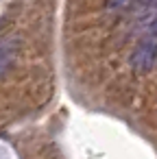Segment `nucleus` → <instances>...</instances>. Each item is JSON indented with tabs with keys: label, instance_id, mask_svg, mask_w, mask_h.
<instances>
[{
	"label": "nucleus",
	"instance_id": "obj_1",
	"mask_svg": "<svg viewBox=\"0 0 157 159\" xmlns=\"http://www.w3.org/2000/svg\"><path fill=\"white\" fill-rule=\"evenodd\" d=\"M157 63V37L142 39L131 52V68L137 74H146Z\"/></svg>",
	"mask_w": 157,
	"mask_h": 159
},
{
	"label": "nucleus",
	"instance_id": "obj_2",
	"mask_svg": "<svg viewBox=\"0 0 157 159\" xmlns=\"http://www.w3.org/2000/svg\"><path fill=\"white\" fill-rule=\"evenodd\" d=\"M13 63V48L11 46H0V76H2L7 70H9V66Z\"/></svg>",
	"mask_w": 157,
	"mask_h": 159
},
{
	"label": "nucleus",
	"instance_id": "obj_3",
	"mask_svg": "<svg viewBox=\"0 0 157 159\" xmlns=\"http://www.w3.org/2000/svg\"><path fill=\"white\" fill-rule=\"evenodd\" d=\"M137 2V0H107V11H111V13H120V11H127V9H131L133 5Z\"/></svg>",
	"mask_w": 157,
	"mask_h": 159
},
{
	"label": "nucleus",
	"instance_id": "obj_4",
	"mask_svg": "<svg viewBox=\"0 0 157 159\" xmlns=\"http://www.w3.org/2000/svg\"><path fill=\"white\" fill-rule=\"evenodd\" d=\"M150 37H157V13H155V18L150 20Z\"/></svg>",
	"mask_w": 157,
	"mask_h": 159
}]
</instances>
